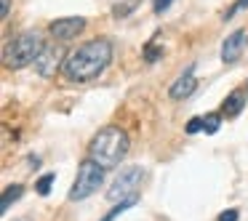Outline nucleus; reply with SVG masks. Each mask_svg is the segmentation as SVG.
Listing matches in <instances>:
<instances>
[{"mask_svg":"<svg viewBox=\"0 0 248 221\" xmlns=\"http://www.w3.org/2000/svg\"><path fill=\"white\" fill-rule=\"evenodd\" d=\"M112 61V43L107 38H96L83 43L78 51H72L64 59L62 75L70 83H88L96 80Z\"/></svg>","mask_w":248,"mask_h":221,"instance_id":"nucleus-1","label":"nucleus"},{"mask_svg":"<svg viewBox=\"0 0 248 221\" xmlns=\"http://www.w3.org/2000/svg\"><path fill=\"white\" fill-rule=\"evenodd\" d=\"M128 147H131L128 133L123 128H118V125H107V128H102L93 136L91 147H88V157L109 171V168L120 165V160L128 155Z\"/></svg>","mask_w":248,"mask_h":221,"instance_id":"nucleus-2","label":"nucleus"},{"mask_svg":"<svg viewBox=\"0 0 248 221\" xmlns=\"http://www.w3.org/2000/svg\"><path fill=\"white\" fill-rule=\"evenodd\" d=\"M43 38L38 32H22L19 38H14L11 43L3 51V61H6L8 70H22L27 64H35L38 54L43 51Z\"/></svg>","mask_w":248,"mask_h":221,"instance_id":"nucleus-3","label":"nucleus"},{"mask_svg":"<svg viewBox=\"0 0 248 221\" xmlns=\"http://www.w3.org/2000/svg\"><path fill=\"white\" fill-rule=\"evenodd\" d=\"M104 171H107V168H102L96 160H91V157L83 160L80 168H78L75 184H72V189H70V200H86L88 194L96 192L104 181Z\"/></svg>","mask_w":248,"mask_h":221,"instance_id":"nucleus-4","label":"nucleus"},{"mask_svg":"<svg viewBox=\"0 0 248 221\" xmlns=\"http://www.w3.org/2000/svg\"><path fill=\"white\" fill-rule=\"evenodd\" d=\"M141 178H144V168H141V165H131V168H125V171L120 173L118 178H115L112 187H109L107 197L112 200V203L131 197V194L136 192V187L141 184Z\"/></svg>","mask_w":248,"mask_h":221,"instance_id":"nucleus-5","label":"nucleus"},{"mask_svg":"<svg viewBox=\"0 0 248 221\" xmlns=\"http://www.w3.org/2000/svg\"><path fill=\"white\" fill-rule=\"evenodd\" d=\"M62 59H64V51L59 45H43V51L35 59V72L40 77H54L62 67Z\"/></svg>","mask_w":248,"mask_h":221,"instance_id":"nucleus-6","label":"nucleus"},{"mask_svg":"<svg viewBox=\"0 0 248 221\" xmlns=\"http://www.w3.org/2000/svg\"><path fill=\"white\" fill-rule=\"evenodd\" d=\"M83 29H86V19H83V16H64V19H56V22L48 24L51 38H54V40H62V43L78 38Z\"/></svg>","mask_w":248,"mask_h":221,"instance_id":"nucleus-7","label":"nucleus"},{"mask_svg":"<svg viewBox=\"0 0 248 221\" xmlns=\"http://www.w3.org/2000/svg\"><path fill=\"white\" fill-rule=\"evenodd\" d=\"M243 40H246V32L237 29V32H232L230 38L221 43V61H224V64L237 61V56H240V51H243Z\"/></svg>","mask_w":248,"mask_h":221,"instance_id":"nucleus-8","label":"nucleus"},{"mask_svg":"<svg viewBox=\"0 0 248 221\" xmlns=\"http://www.w3.org/2000/svg\"><path fill=\"white\" fill-rule=\"evenodd\" d=\"M195 88H198V80H195V77L187 72V75H182V77H179V80L171 86L168 96H171V99H176V102H182V99H187L189 93L195 91Z\"/></svg>","mask_w":248,"mask_h":221,"instance_id":"nucleus-9","label":"nucleus"},{"mask_svg":"<svg viewBox=\"0 0 248 221\" xmlns=\"http://www.w3.org/2000/svg\"><path fill=\"white\" fill-rule=\"evenodd\" d=\"M243 93L240 91H235V93H230V96L221 102V115L224 118H235V115H240L243 112Z\"/></svg>","mask_w":248,"mask_h":221,"instance_id":"nucleus-10","label":"nucleus"},{"mask_svg":"<svg viewBox=\"0 0 248 221\" xmlns=\"http://www.w3.org/2000/svg\"><path fill=\"white\" fill-rule=\"evenodd\" d=\"M141 0H112V16L115 19H125L139 8Z\"/></svg>","mask_w":248,"mask_h":221,"instance_id":"nucleus-11","label":"nucleus"},{"mask_svg":"<svg viewBox=\"0 0 248 221\" xmlns=\"http://www.w3.org/2000/svg\"><path fill=\"white\" fill-rule=\"evenodd\" d=\"M22 194H24V187H22V184H11V187H6L3 200H0V213H6V210L11 208V203H16Z\"/></svg>","mask_w":248,"mask_h":221,"instance_id":"nucleus-12","label":"nucleus"},{"mask_svg":"<svg viewBox=\"0 0 248 221\" xmlns=\"http://www.w3.org/2000/svg\"><path fill=\"white\" fill-rule=\"evenodd\" d=\"M136 200H139V197H136V194H131V197H125V200H120V205H118V208H115V210H109V213H107V216H104V219H102V221H115V219H118V216H120V213H125V210H128V208H131V205H136Z\"/></svg>","mask_w":248,"mask_h":221,"instance_id":"nucleus-13","label":"nucleus"},{"mask_svg":"<svg viewBox=\"0 0 248 221\" xmlns=\"http://www.w3.org/2000/svg\"><path fill=\"white\" fill-rule=\"evenodd\" d=\"M221 118H224L221 112L205 115V118H203V131H205V133H216V131H219V125H221Z\"/></svg>","mask_w":248,"mask_h":221,"instance_id":"nucleus-14","label":"nucleus"},{"mask_svg":"<svg viewBox=\"0 0 248 221\" xmlns=\"http://www.w3.org/2000/svg\"><path fill=\"white\" fill-rule=\"evenodd\" d=\"M54 181H56L54 173H46V176H40V178H38V184H35L38 194H48V192H51V184H54Z\"/></svg>","mask_w":248,"mask_h":221,"instance_id":"nucleus-15","label":"nucleus"},{"mask_svg":"<svg viewBox=\"0 0 248 221\" xmlns=\"http://www.w3.org/2000/svg\"><path fill=\"white\" fill-rule=\"evenodd\" d=\"M157 56H163V48H155V45H147V48H144V59L147 61H157Z\"/></svg>","mask_w":248,"mask_h":221,"instance_id":"nucleus-16","label":"nucleus"},{"mask_svg":"<svg viewBox=\"0 0 248 221\" xmlns=\"http://www.w3.org/2000/svg\"><path fill=\"white\" fill-rule=\"evenodd\" d=\"M198 131H203V118H192L187 123V133H198Z\"/></svg>","mask_w":248,"mask_h":221,"instance_id":"nucleus-17","label":"nucleus"},{"mask_svg":"<svg viewBox=\"0 0 248 221\" xmlns=\"http://www.w3.org/2000/svg\"><path fill=\"white\" fill-rule=\"evenodd\" d=\"M246 6H248V0H237L235 6H232L230 11H227L224 16H221V19H224V22H227V19H232V14H235V11H240V8H246Z\"/></svg>","mask_w":248,"mask_h":221,"instance_id":"nucleus-18","label":"nucleus"},{"mask_svg":"<svg viewBox=\"0 0 248 221\" xmlns=\"http://www.w3.org/2000/svg\"><path fill=\"white\" fill-rule=\"evenodd\" d=\"M219 221H237V210L230 208V210H224V213H219Z\"/></svg>","mask_w":248,"mask_h":221,"instance_id":"nucleus-19","label":"nucleus"},{"mask_svg":"<svg viewBox=\"0 0 248 221\" xmlns=\"http://www.w3.org/2000/svg\"><path fill=\"white\" fill-rule=\"evenodd\" d=\"M171 3H173V0H155V14H163Z\"/></svg>","mask_w":248,"mask_h":221,"instance_id":"nucleus-20","label":"nucleus"},{"mask_svg":"<svg viewBox=\"0 0 248 221\" xmlns=\"http://www.w3.org/2000/svg\"><path fill=\"white\" fill-rule=\"evenodd\" d=\"M11 14V0H3V11H0V19H8Z\"/></svg>","mask_w":248,"mask_h":221,"instance_id":"nucleus-21","label":"nucleus"}]
</instances>
